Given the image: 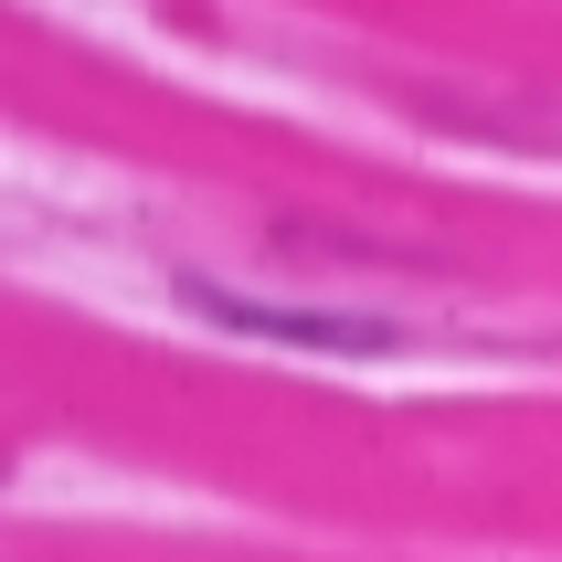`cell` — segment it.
<instances>
[{
    "instance_id": "obj_1",
    "label": "cell",
    "mask_w": 562,
    "mask_h": 562,
    "mask_svg": "<svg viewBox=\"0 0 562 562\" xmlns=\"http://www.w3.org/2000/svg\"><path fill=\"white\" fill-rule=\"evenodd\" d=\"M181 308L234 329V340H286V350H329V361H372V350L404 340L372 308H266V297H234V286H202V277H181Z\"/></svg>"
}]
</instances>
